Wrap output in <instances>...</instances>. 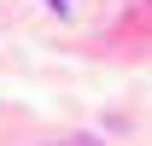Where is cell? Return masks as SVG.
<instances>
[{
    "instance_id": "1",
    "label": "cell",
    "mask_w": 152,
    "mask_h": 146,
    "mask_svg": "<svg viewBox=\"0 0 152 146\" xmlns=\"http://www.w3.org/2000/svg\"><path fill=\"white\" fill-rule=\"evenodd\" d=\"M64 146H99V140H88V134H82V140H64Z\"/></svg>"
}]
</instances>
